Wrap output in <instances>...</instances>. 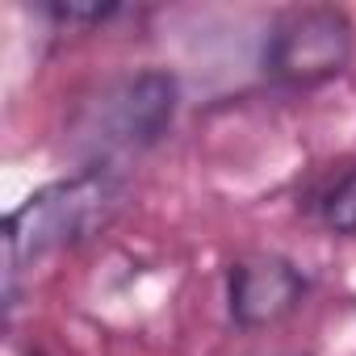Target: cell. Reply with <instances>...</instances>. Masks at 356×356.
Returning a JSON list of instances; mask_svg holds the SVG:
<instances>
[{"label": "cell", "mask_w": 356, "mask_h": 356, "mask_svg": "<svg viewBox=\"0 0 356 356\" xmlns=\"http://www.w3.org/2000/svg\"><path fill=\"white\" fill-rule=\"evenodd\" d=\"M302 298H306V277L285 256L260 252L231 264L227 273V310L243 331H260L289 318L302 306Z\"/></svg>", "instance_id": "3"}, {"label": "cell", "mask_w": 356, "mask_h": 356, "mask_svg": "<svg viewBox=\"0 0 356 356\" xmlns=\"http://www.w3.org/2000/svg\"><path fill=\"white\" fill-rule=\"evenodd\" d=\"M176 113V80L159 67H147L138 76H130L126 84H118V92L109 97V143L122 147H151Z\"/></svg>", "instance_id": "4"}, {"label": "cell", "mask_w": 356, "mask_h": 356, "mask_svg": "<svg viewBox=\"0 0 356 356\" xmlns=\"http://www.w3.org/2000/svg\"><path fill=\"white\" fill-rule=\"evenodd\" d=\"M118 206V185L109 181V172H80L72 181H59V185H47L38 189L34 197H26L9 218H5V298L13 306L17 298V277L84 239L92 227H101Z\"/></svg>", "instance_id": "1"}, {"label": "cell", "mask_w": 356, "mask_h": 356, "mask_svg": "<svg viewBox=\"0 0 356 356\" xmlns=\"http://www.w3.org/2000/svg\"><path fill=\"white\" fill-rule=\"evenodd\" d=\"M356 51V30L343 9L306 5L273 22L264 42V72L289 88H310L348 72Z\"/></svg>", "instance_id": "2"}, {"label": "cell", "mask_w": 356, "mask_h": 356, "mask_svg": "<svg viewBox=\"0 0 356 356\" xmlns=\"http://www.w3.org/2000/svg\"><path fill=\"white\" fill-rule=\"evenodd\" d=\"M323 222H327L335 235L356 239V168L343 172L339 181L327 189V197H323Z\"/></svg>", "instance_id": "5"}, {"label": "cell", "mask_w": 356, "mask_h": 356, "mask_svg": "<svg viewBox=\"0 0 356 356\" xmlns=\"http://www.w3.org/2000/svg\"><path fill=\"white\" fill-rule=\"evenodd\" d=\"M47 13L55 17V22H67V26H101V22H109V17H118L122 9L118 5H47Z\"/></svg>", "instance_id": "6"}]
</instances>
